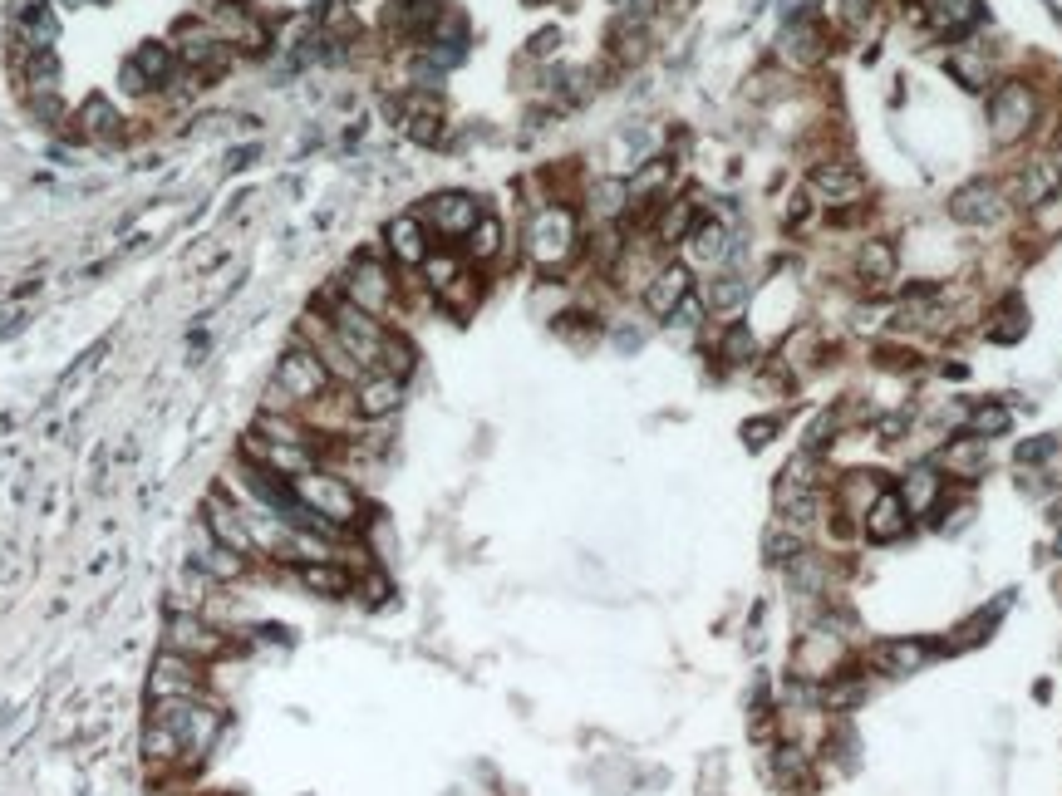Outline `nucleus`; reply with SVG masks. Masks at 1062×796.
Here are the masks:
<instances>
[{
	"label": "nucleus",
	"instance_id": "27",
	"mask_svg": "<svg viewBox=\"0 0 1062 796\" xmlns=\"http://www.w3.org/2000/svg\"><path fill=\"white\" fill-rule=\"evenodd\" d=\"M876 15H881V0H841V5H836V20H841V30H851V35H871Z\"/></svg>",
	"mask_w": 1062,
	"mask_h": 796
},
{
	"label": "nucleus",
	"instance_id": "38",
	"mask_svg": "<svg viewBox=\"0 0 1062 796\" xmlns=\"http://www.w3.org/2000/svg\"><path fill=\"white\" fill-rule=\"evenodd\" d=\"M777 777L807 787V762H802V752H777Z\"/></svg>",
	"mask_w": 1062,
	"mask_h": 796
},
{
	"label": "nucleus",
	"instance_id": "30",
	"mask_svg": "<svg viewBox=\"0 0 1062 796\" xmlns=\"http://www.w3.org/2000/svg\"><path fill=\"white\" fill-rule=\"evenodd\" d=\"M949 74H954L964 89H989V59L969 55V50H954V55H949Z\"/></svg>",
	"mask_w": 1062,
	"mask_h": 796
},
{
	"label": "nucleus",
	"instance_id": "36",
	"mask_svg": "<svg viewBox=\"0 0 1062 796\" xmlns=\"http://www.w3.org/2000/svg\"><path fill=\"white\" fill-rule=\"evenodd\" d=\"M763 551H767V561H802V541L787 536V531H767Z\"/></svg>",
	"mask_w": 1062,
	"mask_h": 796
},
{
	"label": "nucleus",
	"instance_id": "39",
	"mask_svg": "<svg viewBox=\"0 0 1062 796\" xmlns=\"http://www.w3.org/2000/svg\"><path fill=\"white\" fill-rule=\"evenodd\" d=\"M438 133H443V123H438V114L428 109V114H413L409 118V138H418V143H438Z\"/></svg>",
	"mask_w": 1062,
	"mask_h": 796
},
{
	"label": "nucleus",
	"instance_id": "6",
	"mask_svg": "<svg viewBox=\"0 0 1062 796\" xmlns=\"http://www.w3.org/2000/svg\"><path fill=\"white\" fill-rule=\"evenodd\" d=\"M202 526H207V536H212L217 546H227L236 556H251V551H256L251 512H246L241 502H232V497H212V502L202 507Z\"/></svg>",
	"mask_w": 1062,
	"mask_h": 796
},
{
	"label": "nucleus",
	"instance_id": "41",
	"mask_svg": "<svg viewBox=\"0 0 1062 796\" xmlns=\"http://www.w3.org/2000/svg\"><path fill=\"white\" fill-rule=\"evenodd\" d=\"M556 45H561V30H541V35H531V55H536V59L556 55Z\"/></svg>",
	"mask_w": 1062,
	"mask_h": 796
},
{
	"label": "nucleus",
	"instance_id": "10",
	"mask_svg": "<svg viewBox=\"0 0 1062 796\" xmlns=\"http://www.w3.org/2000/svg\"><path fill=\"white\" fill-rule=\"evenodd\" d=\"M477 222H482V207H477V197H468V192H438L423 207V227H433L438 236H468Z\"/></svg>",
	"mask_w": 1062,
	"mask_h": 796
},
{
	"label": "nucleus",
	"instance_id": "23",
	"mask_svg": "<svg viewBox=\"0 0 1062 796\" xmlns=\"http://www.w3.org/2000/svg\"><path fill=\"white\" fill-rule=\"evenodd\" d=\"M743 300H748V281H743V276H713V281L704 285V305L713 315H728V310H738Z\"/></svg>",
	"mask_w": 1062,
	"mask_h": 796
},
{
	"label": "nucleus",
	"instance_id": "20",
	"mask_svg": "<svg viewBox=\"0 0 1062 796\" xmlns=\"http://www.w3.org/2000/svg\"><path fill=\"white\" fill-rule=\"evenodd\" d=\"M856 276L866 285L895 281V246H890V241H866V246L856 251Z\"/></svg>",
	"mask_w": 1062,
	"mask_h": 796
},
{
	"label": "nucleus",
	"instance_id": "28",
	"mask_svg": "<svg viewBox=\"0 0 1062 796\" xmlns=\"http://www.w3.org/2000/svg\"><path fill=\"white\" fill-rule=\"evenodd\" d=\"M1008 423H1013V413L1003 403H979L969 413V438H999V433H1008Z\"/></svg>",
	"mask_w": 1062,
	"mask_h": 796
},
{
	"label": "nucleus",
	"instance_id": "42",
	"mask_svg": "<svg viewBox=\"0 0 1062 796\" xmlns=\"http://www.w3.org/2000/svg\"><path fill=\"white\" fill-rule=\"evenodd\" d=\"M1053 453V438H1038V443H1023L1018 448V462H1043V457Z\"/></svg>",
	"mask_w": 1062,
	"mask_h": 796
},
{
	"label": "nucleus",
	"instance_id": "26",
	"mask_svg": "<svg viewBox=\"0 0 1062 796\" xmlns=\"http://www.w3.org/2000/svg\"><path fill=\"white\" fill-rule=\"evenodd\" d=\"M590 202H595V212H600V217H620V212H625V202H630V182H620V177H600V182L590 187Z\"/></svg>",
	"mask_w": 1062,
	"mask_h": 796
},
{
	"label": "nucleus",
	"instance_id": "11",
	"mask_svg": "<svg viewBox=\"0 0 1062 796\" xmlns=\"http://www.w3.org/2000/svg\"><path fill=\"white\" fill-rule=\"evenodd\" d=\"M949 217L964 222V227H989L1003 217V192L994 182H964L954 197H949Z\"/></svg>",
	"mask_w": 1062,
	"mask_h": 796
},
{
	"label": "nucleus",
	"instance_id": "29",
	"mask_svg": "<svg viewBox=\"0 0 1062 796\" xmlns=\"http://www.w3.org/2000/svg\"><path fill=\"white\" fill-rule=\"evenodd\" d=\"M497 251H502V222L482 212V222L468 231V256L472 261H492Z\"/></svg>",
	"mask_w": 1062,
	"mask_h": 796
},
{
	"label": "nucleus",
	"instance_id": "7",
	"mask_svg": "<svg viewBox=\"0 0 1062 796\" xmlns=\"http://www.w3.org/2000/svg\"><path fill=\"white\" fill-rule=\"evenodd\" d=\"M345 300L359 305L364 315H374V320H379V315L394 305V276H389L379 261L359 256V261H354V271L345 276Z\"/></svg>",
	"mask_w": 1062,
	"mask_h": 796
},
{
	"label": "nucleus",
	"instance_id": "4",
	"mask_svg": "<svg viewBox=\"0 0 1062 796\" xmlns=\"http://www.w3.org/2000/svg\"><path fill=\"white\" fill-rule=\"evenodd\" d=\"M527 251L541 266H561L576 251V217L571 207H541L527 227Z\"/></svg>",
	"mask_w": 1062,
	"mask_h": 796
},
{
	"label": "nucleus",
	"instance_id": "35",
	"mask_svg": "<svg viewBox=\"0 0 1062 796\" xmlns=\"http://www.w3.org/2000/svg\"><path fill=\"white\" fill-rule=\"evenodd\" d=\"M994 320H999V325H989V340H999V344H1013L1023 330H1028V320H1023V305H1018V300H1008Z\"/></svg>",
	"mask_w": 1062,
	"mask_h": 796
},
{
	"label": "nucleus",
	"instance_id": "14",
	"mask_svg": "<svg viewBox=\"0 0 1062 796\" xmlns=\"http://www.w3.org/2000/svg\"><path fill=\"white\" fill-rule=\"evenodd\" d=\"M920 10H925V25L935 30V35H964L969 25H979V15H984V5L979 0H920Z\"/></svg>",
	"mask_w": 1062,
	"mask_h": 796
},
{
	"label": "nucleus",
	"instance_id": "1",
	"mask_svg": "<svg viewBox=\"0 0 1062 796\" xmlns=\"http://www.w3.org/2000/svg\"><path fill=\"white\" fill-rule=\"evenodd\" d=\"M330 389H335V374L325 369V359H320L310 344H291V349L276 359V374H271V403H266V408L305 413L315 398H325Z\"/></svg>",
	"mask_w": 1062,
	"mask_h": 796
},
{
	"label": "nucleus",
	"instance_id": "12",
	"mask_svg": "<svg viewBox=\"0 0 1062 796\" xmlns=\"http://www.w3.org/2000/svg\"><path fill=\"white\" fill-rule=\"evenodd\" d=\"M689 295H694V276H689V266H659V271L645 281V310H649V315H659V320H669V315H674Z\"/></svg>",
	"mask_w": 1062,
	"mask_h": 796
},
{
	"label": "nucleus",
	"instance_id": "31",
	"mask_svg": "<svg viewBox=\"0 0 1062 796\" xmlns=\"http://www.w3.org/2000/svg\"><path fill=\"white\" fill-rule=\"evenodd\" d=\"M413 364H418L413 344H409V340H399V335L389 330V340H384V354H379V369H384V374H394V379H409Z\"/></svg>",
	"mask_w": 1062,
	"mask_h": 796
},
{
	"label": "nucleus",
	"instance_id": "19",
	"mask_svg": "<svg viewBox=\"0 0 1062 796\" xmlns=\"http://www.w3.org/2000/svg\"><path fill=\"white\" fill-rule=\"evenodd\" d=\"M905 502H900V492H890L885 487L881 497H876V512H871V521H866V536L871 541H895V536H905Z\"/></svg>",
	"mask_w": 1062,
	"mask_h": 796
},
{
	"label": "nucleus",
	"instance_id": "37",
	"mask_svg": "<svg viewBox=\"0 0 1062 796\" xmlns=\"http://www.w3.org/2000/svg\"><path fill=\"white\" fill-rule=\"evenodd\" d=\"M84 123H89V128H94V133H114L118 128V114L114 109H109V104H104V99H89V104H84Z\"/></svg>",
	"mask_w": 1062,
	"mask_h": 796
},
{
	"label": "nucleus",
	"instance_id": "32",
	"mask_svg": "<svg viewBox=\"0 0 1062 796\" xmlns=\"http://www.w3.org/2000/svg\"><path fill=\"white\" fill-rule=\"evenodd\" d=\"M694 202H669V212L659 217V241H684L694 231Z\"/></svg>",
	"mask_w": 1062,
	"mask_h": 796
},
{
	"label": "nucleus",
	"instance_id": "21",
	"mask_svg": "<svg viewBox=\"0 0 1062 796\" xmlns=\"http://www.w3.org/2000/svg\"><path fill=\"white\" fill-rule=\"evenodd\" d=\"M133 64H138V74L148 79V89L173 84V74H177V55L168 50V45H143V50L133 55Z\"/></svg>",
	"mask_w": 1062,
	"mask_h": 796
},
{
	"label": "nucleus",
	"instance_id": "9",
	"mask_svg": "<svg viewBox=\"0 0 1062 796\" xmlns=\"http://www.w3.org/2000/svg\"><path fill=\"white\" fill-rule=\"evenodd\" d=\"M350 398H354V413H359L364 423H384V418L399 413V403H404V379H394V374H384V369H369V374L350 389Z\"/></svg>",
	"mask_w": 1062,
	"mask_h": 796
},
{
	"label": "nucleus",
	"instance_id": "34",
	"mask_svg": "<svg viewBox=\"0 0 1062 796\" xmlns=\"http://www.w3.org/2000/svg\"><path fill=\"white\" fill-rule=\"evenodd\" d=\"M753 354H758V340H753L748 325H728L723 330V359L728 364H753Z\"/></svg>",
	"mask_w": 1062,
	"mask_h": 796
},
{
	"label": "nucleus",
	"instance_id": "8",
	"mask_svg": "<svg viewBox=\"0 0 1062 796\" xmlns=\"http://www.w3.org/2000/svg\"><path fill=\"white\" fill-rule=\"evenodd\" d=\"M807 187L822 197L826 207H846V202H861L866 172L856 168V163H846V158H826V163H817V168L807 172Z\"/></svg>",
	"mask_w": 1062,
	"mask_h": 796
},
{
	"label": "nucleus",
	"instance_id": "5",
	"mask_svg": "<svg viewBox=\"0 0 1062 796\" xmlns=\"http://www.w3.org/2000/svg\"><path fill=\"white\" fill-rule=\"evenodd\" d=\"M1033 118H1038V94L1028 84L1013 79V84L994 89V99H989V128H994L999 143H1018L1033 128Z\"/></svg>",
	"mask_w": 1062,
	"mask_h": 796
},
{
	"label": "nucleus",
	"instance_id": "3",
	"mask_svg": "<svg viewBox=\"0 0 1062 796\" xmlns=\"http://www.w3.org/2000/svg\"><path fill=\"white\" fill-rule=\"evenodd\" d=\"M202 664L177 654V649H163L148 669V703H177V698H202Z\"/></svg>",
	"mask_w": 1062,
	"mask_h": 796
},
{
	"label": "nucleus",
	"instance_id": "17",
	"mask_svg": "<svg viewBox=\"0 0 1062 796\" xmlns=\"http://www.w3.org/2000/svg\"><path fill=\"white\" fill-rule=\"evenodd\" d=\"M295 580L305 590H315V595H350L354 590V575L345 566H335V561H300Z\"/></svg>",
	"mask_w": 1062,
	"mask_h": 796
},
{
	"label": "nucleus",
	"instance_id": "18",
	"mask_svg": "<svg viewBox=\"0 0 1062 796\" xmlns=\"http://www.w3.org/2000/svg\"><path fill=\"white\" fill-rule=\"evenodd\" d=\"M684 241H689V256H694L699 266H723V261L733 256L728 227H723V222H694V231H689Z\"/></svg>",
	"mask_w": 1062,
	"mask_h": 796
},
{
	"label": "nucleus",
	"instance_id": "15",
	"mask_svg": "<svg viewBox=\"0 0 1062 796\" xmlns=\"http://www.w3.org/2000/svg\"><path fill=\"white\" fill-rule=\"evenodd\" d=\"M389 251L404 261V266H423L428 261V227L418 212H404L389 222Z\"/></svg>",
	"mask_w": 1062,
	"mask_h": 796
},
{
	"label": "nucleus",
	"instance_id": "24",
	"mask_svg": "<svg viewBox=\"0 0 1062 796\" xmlns=\"http://www.w3.org/2000/svg\"><path fill=\"white\" fill-rule=\"evenodd\" d=\"M935 497H940V477H935L930 467H915V472L905 477L900 502H905L910 512H930V507H935Z\"/></svg>",
	"mask_w": 1062,
	"mask_h": 796
},
{
	"label": "nucleus",
	"instance_id": "40",
	"mask_svg": "<svg viewBox=\"0 0 1062 796\" xmlns=\"http://www.w3.org/2000/svg\"><path fill=\"white\" fill-rule=\"evenodd\" d=\"M777 433V418H758V423H743V443L748 448H767V438Z\"/></svg>",
	"mask_w": 1062,
	"mask_h": 796
},
{
	"label": "nucleus",
	"instance_id": "22",
	"mask_svg": "<svg viewBox=\"0 0 1062 796\" xmlns=\"http://www.w3.org/2000/svg\"><path fill=\"white\" fill-rule=\"evenodd\" d=\"M20 35L30 40V50H35V55H45V50L59 40V20L45 10V5H30V10L20 15Z\"/></svg>",
	"mask_w": 1062,
	"mask_h": 796
},
{
	"label": "nucleus",
	"instance_id": "33",
	"mask_svg": "<svg viewBox=\"0 0 1062 796\" xmlns=\"http://www.w3.org/2000/svg\"><path fill=\"white\" fill-rule=\"evenodd\" d=\"M944 462H949L954 472H979V467H984V438H954V443L944 448Z\"/></svg>",
	"mask_w": 1062,
	"mask_h": 796
},
{
	"label": "nucleus",
	"instance_id": "16",
	"mask_svg": "<svg viewBox=\"0 0 1062 796\" xmlns=\"http://www.w3.org/2000/svg\"><path fill=\"white\" fill-rule=\"evenodd\" d=\"M782 55L792 59V64H817V59L826 55V30L812 20V15L792 20L787 35H782Z\"/></svg>",
	"mask_w": 1062,
	"mask_h": 796
},
{
	"label": "nucleus",
	"instance_id": "25",
	"mask_svg": "<svg viewBox=\"0 0 1062 796\" xmlns=\"http://www.w3.org/2000/svg\"><path fill=\"white\" fill-rule=\"evenodd\" d=\"M925 654H930V649H925V644H910V639H900V644H881V649H876V659H881L890 674H910V669H920V664H925Z\"/></svg>",
	"mask_w": 1062,
	"mask_h": 796
},
{
	"label": "nucleus",
	"instance_id": "2",
	"mask_svg": "<svg viewBox=\"0 0 1062 796\" xmlns=\"http://www.w3.org/2000/svg\"><path fill=\"white\" fill-rule=\"evenodd\" d=\"M295 492H300V502L310 507L315 516H325L330 526H350L354 516H359V497H354V487L345 482V477H335V472H305V477H295Z\"/></svg>",
	"mask_w": 1062,
	"mask_h": 796
},
{
	"label": "nucleus",
	"instance_id": "13",
	"mask_svg": "<svg viewBox=\"0 0 1062 796\" xmlns=\"http://www.w3.org/2000/svg\"><path fill=\"white\" fill-rule=\"evenodd\" d=\"M168 649H177V654H187V659L202 664V659H217L227 649V639L187 610V615H173V625H168Z\"/></svg>",
	"mask_w": 1062,
	"mask_h": 796
}]
</instances>
